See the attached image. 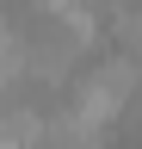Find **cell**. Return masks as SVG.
Returning <instances> with one entry per match:
<instances>
[{"label": "cell", "instance_id": "cell-1", "mask_svg": "<svg viewBox=\"0 0 142 149\" xmlns=\"http://www.w3.org/2000/svg\"><path fill=\"white\" fill-rule=\"evenodd\" d=\"M117 44H123V56H136V62H142V13H136V6L117 13Z\"/></svg>", "mask_w": 142, "mask_h": 149}]
</instances>
